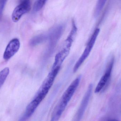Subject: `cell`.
<instances>
[{
  "instance_id": "obj_10",
  "label": "cell",
  "mask_w": 121,
  "mask_h": 121,
  "mask_svg": "<svg viewBox=\"0 0 121 121\" xmlns=\"http://www.w3.org/2000/svg\"><path fill=\"white\" fill-rule=\"evenodd\" d=\"M47 36L44 35L37 36L30 40L29 44L30 46L34 47L44 42L47 39Z\"/></svg>"
},
{
  "instance_id": "obj_4",
  "label": "cell",
  "mask_w": 121,
  "mask_h": 121,
  "mask_svg": "<svg viewBox=\"0 0 121 121\" xmlns=\"http://www.w3.org/2000/svg\"><path fill=\"white\" fill-rule=\"evenodd\" d=\"M100 30L99 28H97L94 31L83 53L75 65L73 67V72H77L80 66L83 64V63L89 55L95 44L97 38L100 32Z\"/></svg>"
},
{
  "instance_id": "obj_7",
  "label": "cell",
  "mask_w": 121,
  "mask_h": 121,
  "mask_svg": "<svg viewBox=\"0 0 121 121\" xmlns=\"http://www.w3.org/2000/svg\"><path fill=\"white\" fill-rule=\"evenodd\" d=\"M31 8V4L29 0H24L18 5L12 14V19L15 22H17L24 14L28 13Z\"/></svg>"
},
{
  "instance_id": "obj_14",
  "label": "cell",
  "mask_w": 121,
  "mask_h": 121,
  "mask_svg": "<svg viewBox=\"0 0 121 121\" xmlns=\"http://www.w3.org/2000/svg\"><path fill=\"white\" fill-rule=\"evenodd\" d=\"M6 2L7 1L0 0V20L2 18L3 11Z\"/></svg>"
},
{
  "instance_id": "obj_5",
  "label": "cell",
  "mask_w": 121,
  "mask_h": 121,
  "mask_svg": "<svg viewBox=\"0 0 121 121\" xmlns=\"http://www.w3.org/2000/svg\"><path fill=\"white\" fill-rule=\"evenodd\" d=\"M92 89L93 85L92 84H90L89 85L85 94L84 95L79 107L73 121H80L82 120L89 101L92 93Z\"/></svg>"
},
{
  "instance_id": "obj_2",
  "label": "cell",
  "mask_w": 121,
  "mask_h": 121,
  "mask_svg": "<svg viewBox=\"0 0 121 121\" xmlns=\"http://www.w3.org/2000/svg\"><path fill=\"white\" fill-rule=\"evenodd\" d=\"M79 86L77 82L74 81L65 90L60 100L55 108L50 121H58L72 97Z\"/></svg>"
},
{
  "instance_id": "obj_8",
  "label": "cell",
  "mask_w": 121,
  "mask_h": 121,
  "mask_svg": "<svg viewBox=\"0 0 121 121\" xmlns=\"http://www.w3.org/2000/svg\"><path fill=\"white\" fill-rule=\"evenodd\" d=\"M64 31V27L59 25L52 29L49 34V47L48 51L50 52L53 50L58 40L61 37Z\"/></svg>"
},
{
  "instance_id": "obj_3",
  "label": "cell",
  "mask_w": 121,
  "mask_h": 121,
  "mask_svg": "<svg viewBox=\"0 0 121 121\" xmlns=\"http://www.w3.org/2000/svg\"><path fill=\"white\" fill-rule=\"evenodd\" d=\"M77 28L74 21L70 32L64 42L61 50L56 55L52 67H60L61 65L69 53L73 42L77 33Z\"/></svg>"
},
{
  "instance_id": "obj_6",
  "label": "cell",
  "mask_w": 121,
  "mask_h": 121,
  "mask_svg": "<svg viewBox=\"0 0 121 121\" xmlns=\"http://www.w3.org/2000/svg\"><path fill=\"white\" fill-rule=\"evenodd\" d=\"M110 60L107 66L105 73L100 79L95 89V93H98L100 92L104 89V87L106 85L109 81L113 67L114 61V58L112 57Z\"/></svg>"
},
{
  "instance_id": "obj_13",
  "label": "cell",
  "mask_w": 121,
  "mask_h": 121,
  "mask_svg": "<svg viewBox=\"0 0 121 121\" xmlns=\"http://www.w3.org/2000/svg\"><path fill=\"white\" fill-rule=\"evenodd\" d=\"M47 0H37L35 1L33 7V11L37 12L40 10L47 3Z\"/></svg>"
},
{
  "instance_id": "obj_1",
  "label": "cell",
  "mask_w": 121,
  "mask_h": 121,
  "mask_svg": "<svg viewBox=\"0 0 121 121\" xmlns=\"http://www.w3.org/2000/svg\"><path fill=\"white\" fill-rule=\"evenodd\" d=\"M60 68V67L52 68L51 72L43 82L33 99L26 107L25 113L22 116L23 120L27 121L32 116L40 103L45 98L52 86Z\"/></svg>"
},
{
  "instance_id": "obj_11",
  "label": "cell",
  "mask_w": 121,
  "mask_h": 121,
  "mask_svg": "<svg viewBox=\"0 0 121 121\" xmlns=\"http://www.w3.org/2000/svg\"><path fill=\"white\" fill-rule=\"evenodd\" d=\"M107 1L105 0L98 1L94 11V16L95 18H97L99 15Z\"/></svg>"
},
{
  "instance_id": "obj_12",
  "label": "cell",
  "mask_w": 121,
  "mask_h": 121,
  "mask_svg": "<svg viewBox=\"0 0 121 121\" xmlns=\"http://www.w3.org/2000/svg\"><path fill=\"white\" fill-rule=\"evenodd\" d=\"M10 72L9 67H5L0 72V88L3 86Z\"/></svg>"
},
{
  "instance_id": "obj_15",
  "label": "cell",
  "mask_w": 121,
  "mask_h": 121,
  "mask_svg": "<svg viewBox=\"0 0 121 121\" xmlns=\"http://www.w3.org/2000/svg\"><path fill=\"white\" fill-rule=\"evenodd\" d=\"M107 121H119L118 120H117V119H110V120H108Z\"/></svg>"
},
{
  "instance_id": "obj_9",
  "label": "cell",
  "mask_w": 121,
  "mask_h": 121,
  "mask_svg": "<svg viewBox=\"0 0 121 121\" xmlns=\"http://www.w3.org/2000/svg\"><path fill=\"white\" fill-rule=\"evenodd\" d=\"M20 43L17 38L11 40L8 44L3 55V58L8 60L12 58L20 49Z\"/></svg>"
}]
</instances>
